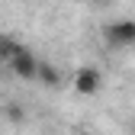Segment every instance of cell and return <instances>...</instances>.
<instances>
[{
    "mask_svg": "<svg viewBox=\"0 0 135 135\" xmlns=\"http://www.w3.org/2000/svg\"><path fill=\"white\" fill-rule=\"evenodd\" d=\"M20 48H23L20 42H13L10 36H0V58H7V61H10L16 52H20Z\"/></svg>",
    "mask_w": 135,
    "mask_h": 135,
    "instance_id": "5",
    "label": "cell"
},
{
    "mask_svg": "<svg viewBox=\"0 0 135 135\" xmlns=\"http://www.w3.org/2000/svg\"><path fill=\"white\" fill-rule=\"evenodd\" d=\"M7 64H10V71H13L16 77H26V80H36V77H39V58L32 55L26 45H23V48H20V52H16Z\"/></svg>",
    "mask_w": 135,
    "mask_h": 135,
    "instance_id": "2",
    "label": "cell"
},
{
    "mask_svg": "<svg viewBox=\"0 0 135 135\" xmlns=\"http://www.w3.org/2000/svg\"><path fill=\"white\" fill-rule=\"evenodd\" d=\"M7 119H10V122H23V119H26V109L16 106V103H10V106H7Z\"/></svg>",
    "mask_w": 135,
    "mask_h": 135,
    "instance_id": "6",
    "label": "cell"
},
{
    "mask_svg": "<svg viewBox=\"0 0 135 135\" xmlns=\"http://www.w3.org/2000/svg\"><path fill=\"white\" fill-rule=\"evenodd\" d=\"M74 90H77L80 97H97L100 90H103V74H100V68H93V64L77 68V74H74Z\"/></svg>",
    "mask_w": 135,
    "mask_h": 135,
    "instance_id": "1",
    "label": "cell"
},
{
    "mask_svg": "<svg viewBox=\"0 0 135 135\" xmlns=\"http://www.w3.org/2000/svg\"><path fill=\"white\" fill-rule=\"evenodd\" d=\"M80 135H93V132H80Z\"/></svg>",
    "mask_w": 135,
    "mask_h": 135,
    "instance_id": "8",
    "label": "cell"
},
{
    "mask_svg": "<svg viewBox=\"0 0 135 135\" xmlns=\"http://www.w3.org/2000/svg\"><path fill=\"white\" fill-rule=\"evenodd\" d=\"M80 3H93V0H80Z\"/></svg>",
    "mask_w": 135,
    "mask_h": 135,
    "instance_id": "7",
    "label": "cell"
},
{
    "mask_svg": "<svg viewBox=\"0 0 135 135\" xmlns=\"http://www.w3.org/2000/svg\"><path fill=\"white\" fill-rule=\"evenodd\" d=\"M39 84H45V87H58L61 84V74H58V68L52 61H39Z\"/></svg>",
    "mask_w": 135,
    "mask_h": 135,
    "instance_id": "4",
    "label": "cell"
},
{
    "mask_svg": "<svg viewBox=\"0 0 135 135\" xmlns=\"http://www.w3.org/2000/svg\"><path fill=\"white\" fill-rule=\"evenodd\" d=\"M106 39H109V45H116V48L135 45V20H119V23L106 26Z\"/></svg>",
    "mask_w": 135,
    "mask_h": 135,
    "instance_id": "3",
    "label": "cell"
}]
</instances>
